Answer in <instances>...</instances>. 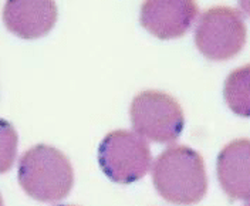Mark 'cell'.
<instances>
[{"mask_svg":"<svg viewBox=\"0 0 250 206\" xmlns=\"http://www.w3.org/2000/svg\"><path fill=\"white\" fill-rule=\"evenodd\" d=\"M246 206H250V204H248V205H246Z\"/></svg>","mask_w":250,"mask_h":206,"instance_id":"14","label":"cell"},{"mask_svg":"<svg viewBox=\"0 0 250 206\" xmlns=\"http://www.w3.org/2000/svg\"><path fill=\"white\" fill-rule=\"evenodd\" d=\"M239 4H240L242 10L250 17V0H239Z\"/></svg>","mask_w":250,"mask_h":206,"instance_id":"11","label":"cell"},{"mask_svg":"<svg viewBox=\"0 0 250 206\" xmlns=\"http://www.w3.org/2000/svg\"><path fill=\"white\" fill-rule=\"evenodd\" d=\"M0 206H3V199H1V195H0Z\"/></svg>","mask_w":250,"mask_h":206,"instance_id":"12","label":"cell"},{"mask_svg":"<svg viewBox=\"0 0 250 206\" xmlns=\"http://www.w3.org/2000/svg\"><path fill=\"white\" fill-rule=\"evenodd\" d=\"M19 137L15 127L0 118V174H6L12 166L17 154Z\"/></svg>","mask_w":250,"mask_h":206,"instance_id":"10","label":"cell"},{"mask_svg":"<svg viewBox=\"0 0 250 206\" xmlns=\"http://www.w3.org/2000/svg\"><path fill=\"white\" fill-rule=\"evenodd\" d=\"M246 24L233 7L216 6L208 9L198 23L195 43L209 60L225 62L237 56L246 44Z\"/></svg>","mask_w":250,"mask_h":206,"instance_id":"5","label":"cell"},{"mask_svg":"<svg viewBox=\"0 0 250 206\" xmlns=\"http://www.w3.org/2000/svg\"><path fill=\"white\" fill-rule=\"evenodd\" d=\"M198 13L195 0H145L141 24L161 40L179 39L192 27Z\"/></svg>","mask_w":250,"mask_h":206,"instance_id":"6","label":"cell"},{"mask_svg":"<svg viewBox=\"0 0 250 206\" xmlns=\"http://www.w3.org/2000/svg\"><path fill=\"white\" fill-rule=\"evenodd\" d=\"M152 181L158 193L175 205H195L208 190L202 155L187 145L168 146L155 159Z\"/></svg>","mask_w":250,"mask_h":206,"instance_id":"1","label":"cell"},{"mask_svg":"<svg viewBox=\"0 0 250 206\" xmlns=\"http://www.w3.org/2000/svg\"><path fill=\"white\" fill-rule=\"evenodd\" d=\"M98 162L115 184H132L148 174L152 157L146 141L137 132L117 129L100 144Z\"/></svg>","mask_w":250,"mask_h":206,"instance_id":"4","label":"cell"},{"mask_svg":"<svg viewBox=\"0 0 250 206\" xmlns=\"http://www.w3.org/2000/svg\"><path fill=\"white\" fill-rule=\"evenodd\" d=\"M60 206H68V205H60Z\"/></svg>","mask_w":250,"mask_h":206,"instance_id":"13","label":"cell"},{"mask_svg":"<svg viewBox=\"0 0 250 206\" xmlns=\"http://www.w3.org/2000/svg\"><path fill=\"white\" fill-rule=\"evenodd\" d=\"M19 184L36 201L57 202L65 198L74 184L68 158L54 146L39 144L19 161Z\"/></svg>","mask_w":250,"mask_h":206,"instance_id":"2","label":"cell"},{"mask_svg":"<svg viewBox=\"0 0 250 206\" xmlns=\"http://www.w3.org/2000/svg\"><path fill=\"white\" fill-rule=\"evenodd\" d=\"M134 131L144 140L169 144L181 135L185 118L179 103L161 91H142L129 108Z\"/></svg>","mask_w":250,"mask_h":206,"instance_id":"3","label":"cell"},{"mask_svg":"<svg viewBox=\"0 0 250 206\" xmlns=\"http://www.w3.org/2000/svg\"><path fill=\"white\" fill-rule=\"evenodd\" d=\"M225 193L234 201H250V140H234L223 146L216 164Z\"/></svg>","mask_w":250,"mask_h":206,"instance_id":"8","label":"cell"},{"mask_svg":"<svg viewBox=\"0 0 250 206\" xmlns=\"http://www.w3.org/2000/svg\"><path fill=\"white\" fill-rule=\"evenodd\" d=\"M225 101L237 115L250 118V64L236 68L225 81Z\"/></svg>","mask_w":250,"mask_h":206,"instance_id":"9","label":"cell"},{"mask_svg":"<svg viewBox=\"0 0 250 206\" xmlns=\"http://www.w3.org/2000/svg\"><path fill=\"white\" fill-rule=\"evenodd\" d=\"M57 21L54 0H6L3 23L17 37L34 40L46 36Z\"/></svg>","mask_w":250,"mask_h":206,"instance_id":"7","label":"cell"}]
</instances>
